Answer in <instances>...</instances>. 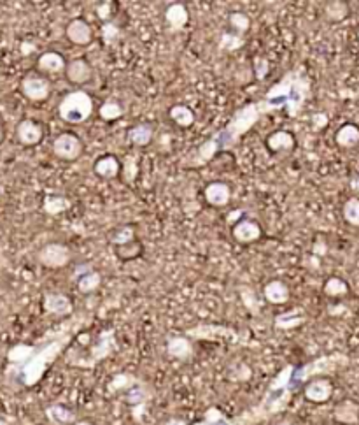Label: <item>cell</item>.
I'll return each mask as SVG.
<instances>
[{
	"label": "cell",
	"instance_id": "6da1fadb",
	"mask_svg": "<svg viewBox=\"0 0 359 425\" xmlns=\"http://www.w3.org/2000/svg\"><path fill=\"white\" fill-rule=\"evenodd\" d=\"M86 315H72L60 327L42 336L34 345L18 343L7 352V366L4 376L9 387L32 388L44 378L55 360L65 352L74 336L86 324Z\"/></svg>",
	"mask_w": 359,
	"mask_h": 425
},
{
	"label": "cell",
	"instance_id": "7a4b0ae2",
	"mask_svg": "<svg viewBox=\"0 0 359 425\" xmlns=\"http://www.w3.org/2000/svg\"><path fill=\"white\" fill-rule=\"evenodd\" d=\"M272 113V109L266 106L265 101L261 102H249L244 108L237 109L235 115L232 116L226 127H223L214 137H211L209 141L200 144V148L197 150V153L193 157L186 158V167H202L207 164L209 160L216 157L218 153L228 151L235 146L237 143L261 120L263 115Z\"/></svg>",
	"mask_w": 359,
	"mask_h": 425
},
{
	"label": "cell",
	"instance_id": "3957f363",
	"mask_svg": "<svg viewBox=\"0 0 359 425\" xmlns=\"http://www.w3.org/2000/svg\"><path fill=\"white\" fill-rule=\"evenodd\" d=\"M311 77L303 70H289V72L284 74L282 80L270 87L263 101L266 102V106L272 111L286 109L287 115L294 118V116L300 115L305 101L311 97Z\"/></svg>",
	"mask_w": 359,
	"mask_h": 425
},
{
	"label": "cell",
	"instance_id": "277c9868",
	"mask_svg": "<svg viewBox=\"0 0 359 425\" xmlns=\"http://www.w3.org/2000/svg\"><path fill=\"white\" fill-rule=\"evenodd\" d=\"M294 367L296 366H291V364L282 367V369L273 376V380L270 381L268 388H266L261 401L256 405V408L259 410V413H261L265 420L279 415V413H282L284 410L289 406L294 392L298 391L296 383H294L293 380Z\"/></svg>",
	"mask_w": 359,
	"mask_h": 425
},
{
	"label": "cell",
	"instance_id": "5b68a950",
	"mask_svg": "<svg viewBox=\"0 0 359 425\" xmlns=\"http://www.w3.org/2000/svg\"><path fill=\"white\" fill-rule=\"evenodd\" d=\"M116 350H118V341H116L115 329H105V331L98 332L97 339L93 341V345H90V348H88V352L84 355H81L77 352H70L69 357H67V362L70 366L91 369L97 364H100L102 360L109 359Z\"/></svg>",
	"mask_w": 359,
	"mask_h": 425
},
{
	"label": "cell",
	"instance_id": "8992f818",
	"mask_svg": "<svg viewBox=\"0 0 359 425\" xmlns=\"http://www.w3.org/2000/svg\"><path fill=\"white\" fill-rule=\"evenodd\" d=\"M349 364V357L344 353H332V355L319 357V359L311 360L303 366L294 367L293 380L296 387L300 388L305 381L314 380V378H322L325 374H332L339 371L340 367H346Z\"/></svg>",
	"mask_w": 359,
	"mask_h": 425
},
{
	"label": "cell",
	"instance_id": "52a82bcc",
	"mask_svg": "<svg viewBox=\"0 0 359 425\" xmlns=\"http://www.w3.org/2000/svg\"><path fill=\"white\" fill-rule=\"evenodd\" d=\"M58 115L63 122L70 123V125L84 123L93 115V99L83 90L70 91L60 102Z\"/></svg>",
	"mask_w": 359,
	"mask_h": 425
},
{
	"label": "cell",
	"instance_id": "ba28073f",
	"mask_svg": "<svg viewBox=\"0 0 359 425\" xmlns=\"http://www.w3.org/2000/svg\"><path fill=\"white\" fill-rule=\"evenodd\" d=\"M263 420H259V415H256L254 406L245 410L239 417H226L219 408L212 406L204 413V419L193 425H258Z\"/></svg>",
	"mask_w": 359,
	"mask_h": 425
},
{
	"label": "cell",
	"instance_id": "9c48e42d",
	"mask_svg": "<svg viewBox=\"0 0 359 425\" xmlns=\"http://www.w3.org/2000/svg\"><path fill=\"white\" fill-rule=\"evenodd\" d=\"M123 395H124V402L130 405L131 419H133L137 424H141L142 420H144L145 413H148V402L151 401L152 398V392L151 388H149V385L141 380L137 385H133L130 391L124 392Z\"/></svg>",
	"mask_w": 359,
	"mask_h": 425
},
{
	"label": "cell",
	"instance_id": "30bf717a",
	"mask_svg": "<svg viewBox=\"0 0 359 425\" xmlns=\"http://www.w3.org/2000/svg\"><path fill=\"white\" fill-rule=\"evenodd\" d=\"M51 151L56 158H62V160H77L83 153V141L76 134L63 132L55 137L51 144Z\"/></svg>",
	"mask_w": 359,
	"mask_h": 425
},
{
	"label": "cell",
	"instance_id": "8fae6325",
	"mask_svg": "<svg viewBox=\"0 0 359 425\" xmlns=\"http://www.w3.org/2000/svg\"><path fill=\"white\" fill-rule=\"evenodd\" d=\"M70 257H72V253H70L69 246L63 243L46 244V246L37 253L39 264L49 269L65 267V265L70 262Z\"/></svg>",
	"mask_w": 359,
	"mask_h": 425
},
{
	"label": "cell",
	"instance_id": "7c38bea8",
	"mask_svg": "<svg viewBox=\"0 0 359 425\" xmlns=\"http://www.w3.org/2000/svg\"><path fill=\"white\" fill-rule=\"evenodd\" d=\"M21 94L32 102H42L51 95V83L46 77L35 76V74H28L21 80Z\"/></svg>",
	"mask_w": 359,
	"mask_h": 425
},
{
	"label": "cell",
	"instance_id": "4fadbf2b",
	"mask_svg": "<svg viewBox=\"0 0 359 425\" xmlns=\"http://www.w3.org/2000/svg\"><path fill=\"white\" fill-rule=\"evenodd\" d=\"M333 383L328 378H314V380L308 381L303 388V395L307 401L315 402V405H322V402H328L333 395Z\"/></svg>",
	"mask_w": 359,
	"mask_h": 425
},
{
	"label": "cell",
	"instance_id": "5bb4252c",
	"mask_svg": "<svg viewBox=\"0 0 359 425\" xmlns=\"http://www.w3.org/2000/svg\"><path fill=\"white\" fill-rule=\"evenodd\" d=\"M42 307L46 313L53 315V317H72L74 313V304L70 297L60 292L46 293L42 299Z\"/></svg>",
	"mask_w": 359,
	"mask_h": 425
},
{
	"label": "cell",
	"instance_id": "9a60e30c",
	"mask_svg": "<svg viewBox=\"0 0 359 425\" xmlns=\"http://www.w3.org/2000/svg\"><path fill=\"white\" fill-rule=\"evenodd\" d=\"M232 234H233V239H235L237 243L251 244V243H256V241L261 237L263 230H261V225H259L256 220L244 218L240 220V222L233 223Z\"/></svg>",
	"mask_w": 359,
	"mask_h": 425
},
{
	"label": "cell",
	"instance_id": "2e32d148",
	"mask_svg": "<svg viewBox=\"0 0 359 425\" xmlns=\"http://www.w3.org/2000/svg\"><path fill=\"white\" fill-rule=\"evenodd\" d=\"M167 353L172 359L181 360V362H188L195 357V346L190 338L186 336H174L167 341Z\"/></svg>",
	"mask_w": 359,
	"mask_h": 425
},
{
	"label": "cell",
	"instance_id": "e0dca14e",
	"mask_svg": "<svg viewBox=\"0 0 359 425\" xmlns=\"http://www.w3.org/2000/svg\"><path fill=\"white\" fill-rule=\"evenodd\" d=\"M44 130L42 125H39L34 120H21L16 127V137L23 146H35L42 141Z\"/></svg>",
	"mask_w": 359,
	"mask_h": 425
},
{
	"label": "cell",
	"instance_id": "ac0fdd59",
	"mask_svg": "<svg viewBox=\"0 0 359 425\" xmlns=\"http://www.w3.org/2000/svg\"><path fill=\"white\" fill-rule=\"evenodd\" d=\"M65 35L74 44L86 46L90 44L91 39H93V30H91V27L88 25V21H84L83 18H76V20H72L67 25Z\"/></svg>",
	"mask_w": 359,
	"mask_h": 425
},
{
	"label": "cell",
	"instance_id": "d6986e66",
	"mask_svg": "<svg viewBox=\"0 0 359 425\" xmlns=\"http://www.w3.org/2000/svg\"><path fill=\"white\" fill-rule=\"evenodd\" d=\"M65 76L72 84H86L93 77V69L84 58H74L67 63Z\"/></svg>",
	"mask_w": 359,
	"mask_h": 425
},
{
	"label": "cell",
	"instance_id": "ffe728a7",
	"mask_svg": "<svg viewBox=\"0 0 359 425\" xmlns=\"http://www.w3.org/2000/svg\"><path fill=\"white\" fill-rule=\"evenodd\" d=\"M205 201L209 206L212 208H225L232 199V190L226 183L223 182H212L205 186Z\"/></svg>",
	"mask_w": 359,
	"mask_h": 425
},
{
	"label": "cell",
	"instance_id": "44dd1931",
	"mask_svg": "<svg viewBox=\"0 0 359 425\" xmlns=\"http://www.w3.org/2000/svg\"><path fill=\"white\" fill-rule=\"evenodd\" d=\"M263 296H265L266 303L273 304V306H282L289 300L291 292L286 283L280 281V279H272L263 288Z\"/></svg>",
	"mask_w": 359,
	"mask_h": 425
},
{
	"label": "cell",
	"instance_id": "7402d4cb",
	"mask_svg": "<svg viewBox=\"0 0 359 425\" xmlns=\"http://www.w3.org/2000/svg\"><path fill=\"white\" fill-rule=\"evenodd\" d=\"M296 146V139L287 130H277V132L270 134L266 137V148L272 153H284V151H291Z\"/></svg>",
	"mask_w": 359,
	"mask_h": 425
},
{
	"label": "cell",
	"instance_id": "603a6c76",
	"mask_svg": "<svg viewBox=\"0 0 359 425\" xmlns=\"http://www.w3.org/2000/svg\"><path fill=\"white\" fill-rule=\"evenodd\" d=\"M37 69L41 70V72L58 74L67 69V62L65 58H63V55H60L58 51H46L39 56Z\"/></svg>",
	"mask_w": 359,
	"mask_h": 425
},
{
	"label": "cell",
	"instance_id": "cb8c5ba5",
	"mask_svg": "<svg viewBox=\"0 0 359 425\" xmlns=\"http://www.w3.org/2000/svg\"><path fill=\"white\" fill-rule=\"evenodd\" d=\"M337 422L346 424V425H354L359 422V405L358 402L346 399V401H340L335 406V412H333Z\"/></svg>",
	"mask_w": 359,
	"mask_h": 425
},
{
	"label": "cell",
	"instance_id": "d4e9b609",
	"mask_svg": "<svg viewBox=\"0 0 359 425\" xmlns=\"http://www.w3.org/2000/svg\"><path fill=\"white\" fill-rule=\"evenodd\" d=\"M165 20L174 32L183 30L188 25V21H190V13H188L184 4H172V6L167 7Z\"/></svg>",
	"mask_w": 359,
	"mask_h": 425
},
{
	"label": "cell",
	"instance_id": "484cf974",
	"mask_svg": "<svg viewBox=\"0 0 359 425\" xmlns=\"http://www.w3.org/2000/svg\"><path fill=\"white\" fill-rule=\"evenodd\" d=\"M93 171L98 178L112 179L119 175L121 164L115 155H105V157H100L97 162H95Z\"/></svg>",
	"mask_w": 359,
	"mask_h": 425
},
{
	"label": "cell",
	"instance_id": "4316f807",
	"mask_svg": "<svg viewBox=\"0 0 359 425\" xmlns=\"http://www.w3.org/2000/svg\"><path fill=\"white\" fill-rule=\"evenodd\" d=\"M152 136H155V127L151 123H137L128 130V141L138 148L148 146L152 141Z\"/></svg>",
	"mask_w": 359,
	"mask_h": 425
},
{
	"label": "cell",
	"instance_id": "83f0119b",
	"mask_svg": "<svg viewBox=\"0 0 359 425\" xmlns=\"http://www.w3.org/2000/svg\"><path fill=\"white\" fill-rule=\"evenodd\" d=\"M46 417L49 422L58 425H72L77 424V417L72 410H69L63 405H51L46 408Z\"/></svg>",
	"mask_w": 359,
	"mask_h": 425
},
{
	"label": "cell",
	"instance_id": "f1b7e54d",
	"mask_svg": "<svg viewBox=\"0 0 359 425\" xmlns=\"http://www.w3.org/2000/svg\"><path fill=\"white\" fill-rule=\"evenodd\" d=\"M335 143L340 148H354L359 144V127L354 123H346L335 134Z\"/></svg>",
	"mask_w": 359,
	"mask_h": 425
},
{
	"label": "cell",
	"instance_id": "f546056e",
	"mask_svg": "<svg viewBox=\"0 0 359 425\" xmlns=\"http://www.w3.org/2000/svg\"><path fill=\"white\" fill-rule=\"evenodd\" d=\"M141 381V378H137L131 373H119L116 376H112V380L109 381L107 392L109 394H124L126 391H130L133 385H137Z\"/></svg>",
	"mask_w": 359,
	"mask_h": 425
},
{
	"label": "cell",
	"instance_id": "4dcf8cb0",
	"mask_svg": "<svg viewBox=\"0 0 359 425\" xmlns=\"http://www.w3.org/2000/svg\"><path fill=\"white\" fill-rule=\"evenodd\" d=\"M169 116L172 118V122L176 123V125L183 127V129H188V127H191L195 123V113L184 104L172 106L169 111Z\"/></svg>",
	"mask_w": 359,
	"mask_h": 425
},
{
	"label": "cell",
	"instance_id": "1f68e13d",
	"mask_svg": "<svg viewBox=\"0 0 359 425\" xmlns=\"http://www.w3.org/2000/svg\"><path fill=\"white\" fill-rule=\"evenodd\" d=\"M137 239L135 237V227L133 225H119L109 234V243L115 244V248L124 246L128 243H133Z\"/></svg>",
	"mask_w": 359,
	"mask_h": 425
},
{
	"label": "cell",
	"instance_id": "d6a6232c",
	"mask_svg": "<svg viewBox=\"0 0 359 425\" xmlns=\"http://www.w3.org/2000/svg\"><path fill=\"white\" fill-rule=\"evenodd\" d=\"M42 210L51 216L62 215V212L70 210V201L63 196H48L42 203Z\"/></svg>",
	"mask_w": 359,
	"mask_h": 425
},
{
	"label": "cell",
	"instance_id": "836d02e7",
	"mask_svg": "<svg viewBox=\"0 0 359 425\" xmlns=\"http://www.w3.org/2000/svg\"><path fill=\"white\" fill-rule=\"evenodd\" d=\"M351 9H349V4L342 2V0H335V2H328L325 6V14L326 18H328L329 21H335V23H339V21H344L347 16H349Z\"/></svg>",
	"mask_w": 359,
	"mask_h": 425
},
{
	"label": "cell",
	"instance_id": "e575fe53",
	"mask_svg": "<svg viewBox=\"0 0 359 425\" xmlns=\"http://www.w3.org/2000/svg\"><path fill=\"white\" fill-rule=\"evenodd\" d=\"M305 322V317L300 311H287V313L275 317V327L280 331H289V329L300 327Z\"/></svg>",
	"mask_w": 359,
	"mask_h": 425
},
{
	"label": "cell",
	"instance_id": "d590c367",
	"mask_svg": "<svg viewBox=\"0 0 359 425\" xmlns=\"http://www.w3.org/2000/svg\"><path fill=\"white\" fill-rule=\"evenodd\" d=\"M322 290L328 297H344L349 293V285H347L346 279L339 278V276H332L325 281Z\"/></svg>",
	"mask_w": 359,
	"mask_h": 425
},
{
	"label": "cell",
	"instance_id": "8d00e7d4",
	"mask_svg": "<svg viewBox=\"0 0 359 425\" xmlns=\"http://www.w3.org/2000/svg\"><path fill=\"white\" fill-rule=\"evenodd\" d=\"M100 285H102V276L98 271L90 272V274H84L83 278L77 279V290H79L81 293H84V296L97 292Z\"/></svg>",
	"mask_w": 359,
	"mask_h": 425
},
{
	"label": "cell",
	"instance_id": "74e56055",
	"mask_svg": "<svg viewBox=\"0 0 359 425\" xmlns=\"http://www.w3.org/2000/svg\"><path fill=\"white\" fill-rule=\"evenodd\" d=\"M98 115H100V118L105 120V122H115V120L121 118L123 108H121L118 102L112 101V99H107V101L100 106V109H98Z\"/></svg>",
	"mask_w": 359,
	"mask_h": 425
},
{
	"label": "cell",
	"instance_id": "f35d334b",
	"mask_svg": "<svg viewBox=\"0 0 359 425\" xmlns=\"http://www.w3.org/2000/svg\"><path fill=\"white\" fill-rule=\"evenodd\" d=\"M342 215H344V220H346L349 225L359 227V199L358 197H351V199L346 201Z\"/></svg>",
	"mask_w": 359,
	"mask_h": 425
},
{
	"label": "cell",
	"instance_id": "ab89813d",
	"mask_svg": "<svg viewBox=\"0 0 359 425\" xmlns=\"http://www.w3.org/2000/svg\"><path fill=\"white\" fill-rule=\"evenodd\" d=\"M115 251L121 260H133V258L141 257L142 255V243L138 239H135L133 243H128L124 244V246L115 248Z\"/></svg>",
	"mask_w": 359,
	"mask_h": 425
},
{
	"label": "cell",
	"instance_id": "60d3db41",
	"mask_svg": "<svg viewBox=\"0 0 359 425\" xmlns=\"http://www.w3.org/2000/svg\"><path fill=\"white\" fill-rule=\"evenodd\" d=\"M228 20L237 34H244V32H247L249 27H251V18L245 13H242V11H233V13H230Z\"/></svg>",
	"mask_w": 359,
	"mask_h": 425
},
{
	"label": "cell",
	"instance_id": "b9f144b4",
	"mask_svg": "<svg viewBox=\"0 0 359 425\" xmlns=\"http://www.w3.org/2000/svg\"><path fill=\"white\" fill-rule=\"evenodd\" d=\"M244 37L240 34H223L219 39V48L225 51H237L244 46Z\"/></svg>",
	"mask_w": 359,
	"mask_h": 425
},
{
	"label": "cell",
	"instance_id": "7bdbcfd3",
	"mask_svg": "<svg viewBox=\"0 0 359 425\" xmlns=\"http://www.w3.org/2000/svg\"><path fill=\"white\" fill-rule=\"evenodd\" d=\"M251 376H252V369L244 362H239L237 366H233L228 373V378L232 381H247Z\"/></svg>",
	"mask_w": 359,
	"mask_h": 425
},
{
	"label": "cell",
	"instance_id": "ee69618b",
	"mask_svg": "<svg viewBox=\"0 0 359 425\" xmlns=\"http://www.w3.org/2000/svg\"><path fill=\"white\" fill-rule=\"evenodd\" d=\"M240 297H242V300H244L245 307H247L252 315H258L259 303H258V299H256L254 292L249 288H240Z\"/></svg>",
	"mask_w": 359,
	"mask_h": 425
},
{
	"label": "cell",
	"instance_id": "f6af8a7d",
	"mask_svg": "<svg viewBox=\"0 0 359 425\" xmlns=\"http://www.w3.org/2000/svg\"><path fill=\"white\" fill-rule=\"evenodd\" d=\"M102 37H104L105 44H112V42H116V39L119 37V28L116 27V23H112V21H105V23L102 25Z\"/></svg>",
	"mask_w": 359,
	"mask_h": 425
},
{
	"label": "cell",
	"instance_id": "bcb514c9",
	"mask_svg": "<svg viewBox=\"0 0 359 425\" xmlns=\"http://www.w3.org/2000/svg\"><path fill=\"white\" fill-rule=\"evenodd\" d=\"M268 70H270L268 60L261 58V56H258V58H256V62H254L256 77H258V80H263V77H265L266 74H268Z\"/></svg>",
	"mask_w": 359,
	"mask_h": 425
},
{
	"label": "cell",
	"instance_id": "7dc6e473",
	"mask_svg": "<svg viewBox=\"0 0 359 425\" xmlns=\"http://www.w3.org/2000/svg\"><path fill=\"white\" fill-rule=\"evenodd\" d=\"M311 122L315 130H321L325 129V127H328V116H326L325 113H315V115H312Z\"/></svg>",
	"mask_w": 359,
	"mask_h": 425
},
{
	"label": "cell",
	"instance_id": "c3c4849f",
	"mask_svg": "<svg viewBox=\"0 0 359 425\" xmlns=\"http://www.w3.org/2000/svg\"><path fill=\"white\" fill-rule=\"evenodd\" d=\"M93 265L91 264H79L76 269H74V278H76V281L79 278H83L84 274H90V272H93Z\"/></svg>",
	"mask_w": 359,
	"mask_h": 425
},
{
	"label": "cell",
	"instance_id": "681fc988",
	"mask_svg": "<svg viewBox=\"0 0 359 425\" xmlns=\"http://www.w3.org/2000/svg\"><path fill=\"white\" fill-rule=\"evenodd\" d=\"M111 2H104L100 6H97V14L100 20H109L111 18Z\"/></svg>",
	"mask_w": 359,
	"mask_h": 425
},
{
	"label": "cell",
	"instance_id": "f907efd6",
	"mask_svg": "<svg viewBox=\"0 0 359 425\" xmlns=\"http://www.w3.org/2000/svg\"><path fill=\"white\" fill-rule=\"evenodd\" d=\"M165 425H188V422L183 419H170V420H167Z\"/></svg>",
	"mask_w": 359,
	"mask_h": 425
},
{
	"label": "cell",
	"instance_id": "816d5d0a",
	"mask_svg": "<svg viewBox=\"0 0 359 425\" xmlns=\"http://www.w3.org/2000/svg\"><path fill=\"white\" fill-rule=\"evenodd\" d=\"M240 215H242V211H232V212H230V216H228V222L233 223L235 220L240 218ZM239 222H240V220H239Z\"/></svg>",
	"mask_w": 359,
	"mask_h": 425
},
{
	"label": "cell",
	"instance_id": "f5cc1de1",
	"mask_svg": "<svg viewBox=\"0 0 359 425\" xmlns=\"http://www.w3.org/2000/svg\"><path fill=\"white\" fill-rule=\"evenodd\" d=\"M351 189H353L354 192L359 194V176H358V178H354L353 182H351Z\"/></svg>",
	"mask_w": 359,
	"mask_h": 425
},
{
	"label": "cell",
	"instance_id": "db71d44e",
	"mask_svg": "<svg viewBox=\"0 0 359 425\" xmlns=\"http://www.w3.org/2000/svg\"><path fill=\"white\" fill-rule=\"evenodd\" d=\"M74 425H93V424L88 422V420H83V422H77V424H74Z\"/></svg>",
	"mask_w": 359,
	"mask_h": 425
},
{
	"label": "cell",
	"instance_id": "11a10c76",
	"mask_svg": "<svg viewBox=\"0 0 359 425\" xmlns=\"http://www.w3.org/2000/svg\"><path fill=\"white\" fill-rule=\"evenodd\" d=\"M0 425H11L9 422H7L6 419H4V417H0Z\"/></svg>",
	"mask_w": 359,
	"mask_h": 425
},
{
	"label": "cell",
	"instance_id": "9f6ffc18",
	"mask_svg": "<svg viewBox=\"0 0 359 425\" xmlns=\"http://www.w3.org/2000/svg\"><path fill=\"white\" fill-rule=\"evenodd\" d=\"M2 141H4V127L0 125V143H2Z\"/></svg>",
	"mask_w": 359,
	"mask_h": 425
},
{
	"label": "cell",
	"instance_id": "6f0895ef",
	"mask_svg": "<svg viewBox=\"0 0 359 425\" xmlns=\"http://www.w3.org/2000/svg\"><path fill=\"white\" fill-rule=\"evenodd\" d=\"M279 425H296V424H293V422H289V420H284V422H280Z\"/></svg>",
	"mask_w": 359,
	"mask_h": 425
},
{
	"label": "cell",
	"instance_id": "680465c9",
	"mask_svg": "<svg viewBox=\"0 0 359 425\" xmlns=\"http://www.w3.org/2000/svg\"><path fill=\"white\" fill-rule=\"evenodd\" d=\"M358 41H359V30H358Z\"/></svg>",
	"mask_w": 359,
	"mask_h": 425
}]
</instances>
